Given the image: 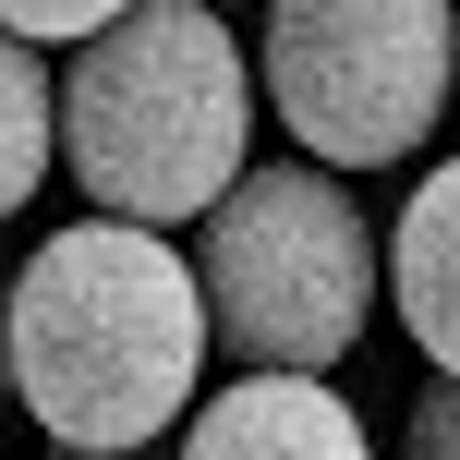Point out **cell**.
I'll list each match as a JSON object with an SVG mask.
<instances>
[{"label":"cell","instance_id":"6da1fadb","mask_svg":"<svg viewBox=\"0 0 460 460\" xmlns=\"http://www.w3.org/2000/svg\"><path fill=\"white\" fill-rule=\"evenodd\" d=\"M13 388L49 448H170L207 412L218 315L207 279L146 218H73L13 267Z\"/></svg>","mask_w":460,"mask_h":460},{"label":"cell","instance_id":"7a4b0ae2","mask_svg":"<svg viewBox=\"0 0 460 460\" xmlns=\"http://www.w3.org/2000/svg\"><path fill=\"white\" fill-rule=\"evenodd\" d=\"M254 85L218 0H134L110 37L61 61V134H73V194L97 218L182 230L218 218L230 182L254 170Z\"/></svg>","mask_w":460,"mask_h":460},{"label":"cell","instance_id":"3957f363","mask_svg":"<svg viewBox=\"0 0 460 460\" xmlns=\"http://www.w3.org/2000/svg\"><path fill=\"white\" fill-rule=\"evenodd\" d=\"M194 279L218 315V364L243 376H327L364 351L388 303V230L364 218L351 170L267 158L230 182L218 218H194Z\"/></svg>","mask_w":460,"mask_h":460},{"label":"cell","instance_id":"277c9868","mask_svg":"<svg viewBox=\"0 0 460 460\" xmlns=\"http://www.w3.org/2000/svg\"><path fill=\"white\" fill-rule=\"evenodd\" d=\"M460 97V0H267V110L315 170H412Z\"/></svg>","mask_w":460,"mask_h":460},{"label":"cell","instance_id":"5b68a950","mask_svg":"<svg viewBox=\"0 0 460 460\" xmlns=\"http://www.w3.org/2000/svg\"><path fill=\"white\" fill-rule=\"evenodd\" d=\"M170 460H376V437L327 376H230L170 437Z\"/></svg>","mask_w":460,"mask_h":460},{"label":"cell","instance_id":"8992f818","mask_svg":"<svg viewBox=\"0 0 460 460\" xmlns=\"http://www.w3.org/2000/svg\"><path fill=\"white\" fill-rule=\"evenodd\" d=\"M388 315L437 376H460V158H437L388 218Z\"/></svg>","mask_w":460,"mask_h":460},{"label":"cell","instance_id":"52a82bcc","mask_svg":"<svg viewBox=\"0 0 460 460\" xmlns=\"http://www.w3.org/2000/svg\"><path fill=\"white\" fill-rule=\"evenodd\" d=\"M0 97H13V170H0V207H37L49 182H61L73 134H61V61L49 49H0Z\"/></svg>","mask_w":460,"mask_h":460},{"label":"cell","instance_id":"ba28073f","mask_svg":"<svg viewBox=\"0 0 460 460\" xmlns=\"http://www.w3.org/2000/svg\"><path fill=\"white\" fill-rule=\"evenodd\" d=\"M0 13H13L24 49H85V37H110L134 0H0Z\"/></svg>","mask_w":460,"mask_h":460},{"label":"cell","instance_id":"9c48e42d","mask_svg":"<svg viewBox=\"0 0 460 460\" xmlns=\"http://www.w3.org/2000/svg\"><path fill=\"white\" fill-rule=\"evenodd\" d=\"M400 460H460V376H437V388L412 400V424H400Z\"/></svg>","mask_w":460,"mask_h":460},{"label":"cell","instance_id":"30bf717a","mask_svg":"<svg viewBox=\"0 0 460 460\" xmlns=\"http://www.w3.org/2000/svg\"><path fill=\"white\" fill-rule=\"evenodd\" d=\"M49 460H170V448H49Z\"/></svg>","mask_w":460,"mask_h":460}]
</instances>
